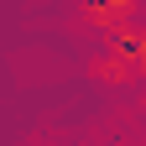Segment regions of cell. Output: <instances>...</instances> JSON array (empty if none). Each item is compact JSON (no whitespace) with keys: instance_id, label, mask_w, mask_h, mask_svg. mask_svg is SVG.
Listing matches in <instances>:
<instances>
[{"instance_id":"2","label":"cell","mask_w":146,"mask_h":146,"mask_svg":"<svg viewBox=\"0 0 146 146\" xmlns=\"http://www.w3.org/2000/svg\"><path fill=\"white\" fill-rule=\"evenodd\" d=\"M131 11H136V0H84V16L94 26H104V31H120Z\"/></svg>"},{"instance_id":"1","label":"cell","mask_w":146,"mask_h":146,"mask_svg":"<svg viewBox=\"0 0 146 146\" xmlns=\"http://www.w3.org/2000/svg\"><path fill=\"white\" fill-rule=\"evenodd\" d=\"M89 73H94L99 84H115V89H120V84H136V78H141V68L131 63V52H120V47H110L104 58H94V63H89Z\"/></svg>"}]
</instances>
